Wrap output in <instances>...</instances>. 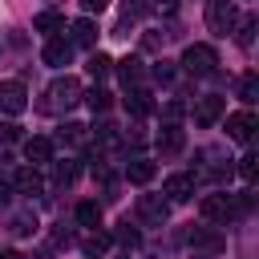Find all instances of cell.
Returning <instances> with one entry per match:
<instances>
[{"instance_id":"obj_12","label":"cell","mask_w":259,"mask_h":259,"mask_svg":"<svg viewBox=\"0 0 259 259\" xmlns=\"http://www.w3.org/2000/svg\"><path fill=\"white\" fill-rule=\"evenodd\" d=\"M154 146H158L162 154H178V150L186 146V134H182V125H178V121H166V125H162V134L154 138Z\"/></svg>"},{"instance_id":"obj_35","label":"cell","mask_w":259,"mask_h":259,"mask_svg":"<svg viewBox=\"0 0 259 259\" xmlns=\"http://www.w3.org/2000/svg\"><path fill=\"white\" fill-rule=\"evenodd\" d=\"M162 36H166V32H162ZM162 36H158V32H146V40H142V45H146L150 53H158V49H162Z\"/></svg>"},{"instance_id":"obj_4","label":"cell","mask_w":259,"mask_h":259,"mask_svg":"<svg viewBox=\"0 0 259 259\" xmlns=\"http://www.w3.org/2000/svg\"><path fill=\"white\" fill-rule=\"evenodd\" d=\"M214 65H219V53H214L210 45H186V53H182V69H186V73H194V77H210Z\"/></svg>"},{"instance_id":"obj_20","label":"cell","mask_w":259,"mask_h":259,"mask_svg":"<svg viewBox=\"0 0 259 259\" xmlns=\"http://www.w3.org/2000/svg\"><path fill=\"white\" fill-rule=\"evenodd\" d=\"M186 243H190V247H206V251H219V247H223V235H219V231H202V227H190V231H186Z\"/></svg>"},{"instance_id":"obj_1","label":"cell","mask_w":259,"mask_h":259,"mask_svg":"<svg viewBox=\"0 0 259 259\" xmlns=\"http://www.w3.org/2000/svg\"><path fill=\"white\" fill-rule=\"evenodd\" d=\"M198 210H202V219H210V223H231V219H239V214H247L251 210V194H206L202 202H198Z\"/></svg>"},{"instance_id":"obj_30","label":"cell","mask_w":259,"mask_h":259,"mask_svg":"<svg viewBox=\"0 0 259 259\" xmlns=\"http://www.w3.org/2000/svg\"><path fill=\"white\" fill-rule=\"evenodd\" d=\"M239 174H243V182H255L259 178V158L255 154H243L239 158Z\"/></svg>"},{"instance_id":"obj_40","label":"cell","mask_w":259,"mask_h":259,"mask_svg":"<svg viewBox=\"0 0 259 259\" xmlns=\"http://www.w3.org/2000/svg\"><path fill=\"white\" fill-rule=\"evenodd\" d=\"M194 259H206V255H194Z\"/></svg>"},{"instance_id":"obj_26","label":"cell","mask_w":259,"mask_h":259,"mask_svg":"<svg viewBox=\"0 0 259 259\" xmlns=\"http://www.w3.org/2000/svg\"><path fill=\"white\" fill-rule=\"evenodd\" d=\"M235 40H239V49H251V45H255V16H239Z\"/></svg>"},{"instance_id":"obj_6","label":"cell","mask_w":259,"mask_h":259,"mask_svg":"<svg viewBox=\"0 0 259 259\" xmlns=\"http://www.w3.org/2000/svg\"><path fill=\"white\" fill-rule=\"evenodd\" d=\"M255 130H259V121H255V113H251V109H239V113H231V117H227V138H231V142L251 146Z\"/></svg>"},{"instance_id":"obj_31","label":"cell","mask_w":259,"mask_h":259,"mask_svg":"<svg viewBox=\"0 0 259 259\" xmlns=\"http://www.w3.org/2000/svg\"><path fill=\"white\" fill-rule=\"evenodd\" d=\"M142 8L154 12V16H174V12H178V0H146Z\"/></svg>"},{"instance_id":"obj_41","label":"cell","mask_w":259,"mask_h":259,"mask_svg":"<svg viewBox=\"0 0 259 259\" xmlns=\"http://www.w3.org/2000/svg\"><path fill=\"white\" fill-rule=\"evenodd\" d=\"M121 259H130V255H121Z\"/></svg>"},{"instance_id":"obj_2","label":"cell","mask_w":259,"mask_h":259,"mask_svg":"<svg viewBox=\"0 0 259 259\" xmlns=\"http://www.w3.org/2000/svg\"><path fill=\"white\" fill-rule=\"evenodd\" d=\"M81 93H85V89H81V81L65 73V77H57V81L45 89L40 109H45V113H65V109H73V105L81 101Z\"/></svg>"},{"instance_id":"obj_18","label":"cell","mask_w":259,"mask_h":259,"mask_svg":"<svg viewBox=\"0 0 259 259\" xmlns=\"http://www.w3.org/2000/svg\"><path fill=\"white\" fill-rule=\"evenodd\" d=\"M69 45H81V49H93L97 45V24L89 20V16H81L77 24H73V40Z\"/></svg>"},{"instance_id":"obj_29","label":"cell","mask_w":259,"mask_h":259,"mask_svg":"<svg viewBox=\"0 0 259 259\" xmlns=\"http://www.w3.org/2000/svg\"><path fill=\"white\" fill-rule=\"evenodd\" d=\"M113 243H121V247H138V227H130V219H121L117 223V231L109 235Z\"/></svg>"},{"instance_id":"obj_27","label":"cell","mask_w":259,"mask_h":259,"mask_svg":"<svg viewBox=\"0 0 259 259\" xmlns=\"http://www.w3.org/2000/svg\"><path fill=\"white\" fill-rule=\"evenodd\" d=\"M85 73H89V77H97V81H101V77H109V73H113V61H109V57H105V53H93V57H89V61H85Z\"/></svg>"},{"instance_id":"obj_13","label":"cell","mask_w":259,"mask_h":259,"mask_svg":"<svg viewBox=\"0 0 259 259\" xmlns=\"http://www.w3.org/2000/svg\"><path fill=\"white\" fill-rule=\"evenodd\" d=\"M113 69H117V77H121L125 89H130V85H142V77H146L142 57H121V61H113Z\"/></svg>"},{"instance_id":"obj_15","label":"cell","mask_w":259,"mask_h":259,"mask_svg":"<svg viewBox=\"0 0 259 259\" xmlns=\"http://www.w3.org/2000/svg\"><path fill=\"white\" fill-rule=\"evenodd\" d=\"M125 109H130L134 117H142V113H150V109H154V97H150L142 85H130V89H125Z\"/></svg>"},{"instance_id":"obj_3","label":"cell","mask_w":259,"mask_h":259,"mask_svg":"<svg viewBox=\"0 0 259 259\" xmlns=\"http://www.w3.org/2000/svg\"><path fill=\"white\" fill-rule=\"evenodd\" d=\"M239 24V4L235 0H206V28L214 36H231Z\"/></svg>"},{"instance_id":"obj_9","label":"cell","mask_w":259,"mask_h":259,"mask_svg":"<svg viewBox=\"0 0 259 259\" xmlns=\"http://www.w3.org/2000/svg\"><path fill=\"white\" fill-rule=\"evenodd\" d=\"M162 194H166V202H186V198H194V174H170V178L162 182Z\"/></svg>"},{"instance_id":"obj_16","label":"cell","mask_w":259,"mask_h":259,"mask_svg":"<svg viewBox=\"0 0 259 259\" xmlns=\"http://www.w3.org/2000/svg\"><path fill=\"white\" fill-rule=\"evenodd\" d=\"M32 28H36V32H45V36H61V32H65V16H61V12H53V8H49V12H36Z\"/></svg>"},{"instance_id":"obj_32","label":"cell","mask_w":259,"mask_h":259,"mask_svg":"<svg viewBox=\"0 0 259 259\" xmlns=\"http://www.w3.org/2000/svg\"><path fill=\"white\" fill-rule=\"evenodd\" d=\"M182 113H186V105H182L178 97H170V101H162V117H166V121H178Z\"/></svg>"},{"instance_id":"obj_10","label":"cell","mask_w":259,"mask_h":259,"mask_svg":"<svg viewBox=\"0 0 259 259\" xmlns=\"http://www.w3.org/2000/svg\"><path fill=\"white\" fill-rule=\"evenodd\" d=\"M223 109H227V101L214 97V93H206V97L194 101V121H198V125H214V121L223 117Z\"/></svg>"},{"instance_id":"obj_25","label":"cell","mask_w":259,"mask_h":259,"mask_svg":"<svg viewBox=\"0 0 259 259\" xmlns=\"http://www.w3.org/2000/svg\"><path fill=\"white\" fill-rule=\"evenodd\" d=\"M77 223H81L85 231L101 227V206H97V202H77Z\"/></svg>"},{"instance_id":"obj_23","label":"cell","mask_w":259,"mask_h":259,"mask_svg":"<svg viewBox=\"0 0 259 259\" xmlns=\"http://www.w3.org/2000/svg\"><path fill=\"white\" fill-rule=\"evenodd\" d=\"M81 101H85L93 113H105V109L113 105V93H109V89H89V93H81Z\"/></svg>"},{"instance_id":"obj_14","label":"cell","mask_w":259,"mask_h":259,"mask_svg":"<svg viewBox=\"0 0 259 259\" xmlns=\"http://www.w3.org/2000/svg\"><path fill=\"white\" fill-rule=\"evenodd\" d=\"M24 158H28V166H49L53 162V142L49 138H24Z\"/></svg>"},{"instance_id":"obj_36","label":"cell","mask_w":259,"mask_h":259,"mask_svg":"<svg viewBox=\"0 0 259 259\" xmlns=\"http://www.w3.org/2000/svg\"><path fill=\"white\" fill-rule=\"evenodd\" d=\"M8 198H12V178H4V174H0V206H4Z\"/></svg>"},{"instance_id":"obj_11","label":"cell","mask_w":259,"mask_h":259,"mask_svg":"<svg viewBox=\"0 0 259 259\" xmlns=\"http://www.w3.org/2000/svg\"><path fill=\"white\" fill-rule=\"evenodd\" d=\"M12 190H20V194H40V190H45L40 166H20V170L12 174Z\"/></svg>"},{"instance_id":"obj_39","label":"cell","mask_w":259,"mask_h":259,"mask_svg":"<svg viewBox=\"0 0 259 259\" xmlns=\"http://www.w3.org/2000/svg\"><path fill=\"white\" fill-rule=\"evenodd\" d=\"M0 259H24L20 251H0Z\"/></svg>"},{"instance_id":"obj_33","label":"cell","mask_w":259,"mask_h":259,"mask_svg":"<svg viewBox=\"0 0 259 259\" xmlns=\"http://www.w3.org/2000/svg\"><path fill=\"white\" fill-rule=\"evenodd\" d=\"M77 178V162H57V186H69Z\"/></svg>"},{"instance_id":"obj_42","label":"cell","mask_w":259,"mask_h":259,"mask_svg":"<svg viewBox=\"0 0 259 259\" xmlns=\"http://www.w3.org/2000/svg\"><path fill=\"white\" fill-rule=\"evenodd\" d=\"M89 259H93V255H89Z\"/></svg>"},{"instance_id":"obj_38","label":"cell","mask_w":259,"mask_h":259,"mask_svg":"<svg viewBox=\"0 0 259 259\" xmlns=\"http://www.w3.org/2000/svg\"><path fill=\"white\" fill-rule=\"evenodd\" d=\"M105 4H109V0H81L85 12H105Z\"/></svg>"},{"instance_id":"obj_34","label":"cell","mask_w":259,"mask_h":259,"mask_svg":"<svg viewBox=\"0 0 259 259\" xmlns=\"http://www.w3.org/2000/svg\"><path fill=\"white\" fill-rule=\"evenodd\" d=\"M174 73H178V69H174V61H158V65H154V77H158L162 85H170V81H174Z\"/></svg>"},{"instance_id":"obj_22","label":"cell","mask_w":259,"mask_h":259,"mask_svg":"<svg viewBox=\"0 0 259 259\" xmlns=\"http://www.w3.org/2000/svg\"><path fill=\"white\" fill-rule=\"evenodd\" d=\"M239 101L243 105H255L259 101V73H243L239 77Z\"/></svg>"},{"instance_id":"obj_17","label":"cell","mask_w":259,"mask_h":259,"mask_svg":"<svg viewBox=\"0 0 259 259\" xmlns=\"http://www.w3.org/2000/svg\"><path fill=\"white\" fill-rule=\"evenodd\" d=\"M154 170H158V166H154L150 158H130V162H125V178L138 182V186H146V182L154 178Z\"/></svg>"},{"instance_id":"obj_28","label":"cell","mask_w":259,"mask_h":259,"mask_svg":"<svg viewBox=\"0 0 259 259\" xmlns=\"http://www.w3.org/2000/svg\"><path fill=\"white\" fill-rule=\"evenodd\" d=\"M109 243H113V239H109L105 231H97V227H93V231L85 235V243H81V247H85V255H101V251H105Z\"/></svg>"},{"instance_id":"obj_37","label":"cell","mask_w":259,"mask_h":259,"mask_svg":"<svg viewBox=\"0 0 259 259\" xmlns=\"http://www.w3.org/2000/svg\"><path fill=\"white\" fill-rule=\"evenodd\" d=\"M0 138H4V142H16V138H20V125H0Z\"/></svg>"},{"instance_id":"obj_19","label":"cell","mask_w":259,"mask_h":259,"mask_svg":"<svg viewBox=\"0 0 259 259\" xmlns=\"http://www.w3.org/2000/svg\"><path fill=\"white\" fill-rule=\"evenodd\" d=\"M93 142H97V150H121V130L109 125V121H101L93 130Z\"/></svg>"},{"instance_id":"obj_24","label":"cell","mask_w":259,"mask_h":259,"mask_svg":"<svg viewBox=\"0 0 259 259\" xmlns=\"http://www.w3.org/2000/svg\"><path fill=\"white\" fill-rule=\"evenodd\" d=\"M57 142H61V146H81V142H85V125H81V121H65V125L57 130Z\"/></svg>"},{"instance_id":"obj_5","label":"cell","mask_w":259,"mask_h":259,"mask_svg":"<svg viewBox=\"0 0 259 259\" xmlns=\"http://www.w3.org/2000/svg\"><path fill=\"white\" fill-rule=\"evenodd\" d=\"M138 219L150 223V227H162L170 219V202L162 194H138Z\"/></svg>"},{"instance_id":"obj_21","label":"cell","mask_w":259,"mask_h":259,"mask_svg":"<svg viewBox=\"0 0 259 259\" xmlns=\"http://www.w3.org/2000/svg\"><path fill=\"white\" fill-rule=\"evenodd\" d=\"M8 231H12V235H20V239L36 235V214H32V210H20V214H12V219H8Z\"/></svg>"},{"instance_id":"obj_7","label":"cell","mask_w":259,"mask_h":259,"mask_svg":"<svg viewBox=\"0 0 259 259\" xmlns=\"http://www.w3.org/2000/svg\"><path fill=\"white\" fill-rule=\"evenodd\" d=\"M24 109H28L24 85H20V81H0V113L16 117V113H24Z\"/></svg>"},{"instance_id":"obj_8","label":"cell","mask_w":259,"mask_h":259,"mask_svg":"<svg viewBox=\"0 0 259 259\" xmlns=\"http://www.w3.org/2000/svg\"><path fill=\"white\" fill-rule=\"evenodd\" d=\"M69 57H73V45H69L65 36H49V40H45V49H40V61H45L49 69L69 65Z\"/></svg>"}]
</instances>
